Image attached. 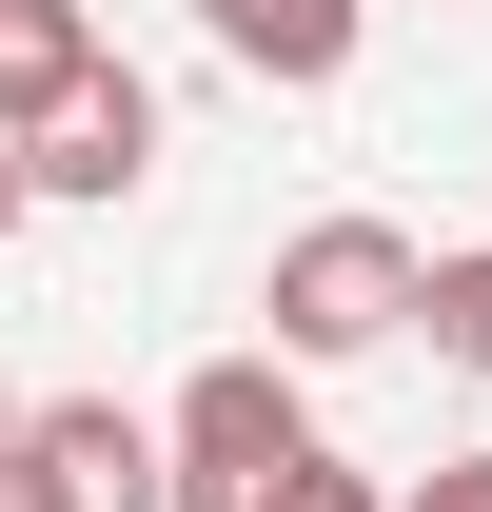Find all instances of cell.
<instances>
[{"instance_id":"cell-1","label":"cell","mask_w":492,"mask_h":512,"mask_svg":"<svg viewBox=\"0 0 492 512\" xmlns=\"http://www.w3.org/2000/svg\"><path fill=\"white\" fill-rule=\"evenodd\" d=\"M296 473H315L296 355H217V375H178V414H158V493H178V512H276Z\"/></svg>"},{"instance_id":"cell-2","label":"cell","mask_w":492,"mask_h":512,"mask_svg":"<svg viewBox=\"0 0 492 512\" xmlns=\"http://www.w3.org/2000/svg\"><path fill=\"white\" fill-rule=\"evenodd\" d=\"M256 316H276V355H296V375L394 355V335H414V237H394V217H315V237H276Z\"/></svg>"},{"instance_id":"cell-3","label":"cell","mask_w":492,"mask_h":512,"mask_svg":"<svg viewBox=\"0 0 492 512\" xmlns=\"http://www.w3.org/2000/svg\"><path fill=\"white\" fill-rule=\"evenodd\" d=\"M0 512H178L158 493V414H119V394H20Z\"/></svg>"},{"instance_id":"cell-4","label":"cell","mask_w":492,"mask_h":512,"mask_svg":"<svg viewBox=\"0 0 492 512\" xmlns=\"http://www.w3.org/2000/svg\"><path fill=\"white\" fill-rule=\"evenodd\" d=\"M20 178H40V197H79V217H99V197H138V178H158V79H138V60H99L60 119L20 138Z\"/></svg>"},{"instance_id":"cell-5","label":"cell","mask_w":492,"mask_h":512,"mask_svg":"<svg viewBox=\"0 0 492 512\" xmlns=\"http://www.w3.org/2000/svg\"><path fill=\"white\" fill-rule=\"evenodd\" d=\"M355 20H374V0H197V40H217L237 79H296V99L355 79Z\"/></svg>"},{"instance_id":"cell-6","label":"cell","mask_w":492,"mask_h":512,"mask_svg":"<svg viewBox=\"0 0 492 512\" xmlns=\"http://www.w3.org/2000/svg\"><path fill=\"white\" fill-rule=\"evenodd\" d=\"M99 60H119V40H99L79 0H0V138H40V119H60Z\"/></svg>"},{"instance_id":"cell-7","label":"cell","mask_w":492,"mask_h":512,"mask_svg":"<svg viewBox=\"0 0 492 512\" xmlns=\"http://www.w3.org/2000/svg\"><path fill=\"white\" fill-rule=\"evenodd\" d=\"M414 335L453 375H492V256H414Z\"/></svg>"},{"instance_id":"cell-8","label":"cell","mask_w":492,"mask_h":512,"mask_svg":"<svg viewBox=\"0 0 492 512\" xmlns=\"http://www.w3.org/2000/svg\"><path fill=\"white\" fill-rule=\"evenodd\" d=\"M414 512H492V453H433V473H414Z\"/></svg>"},{"instance_id":"cell-9","label":"cell","mask_w":492,"mask_h":512,"mask_svg":"<svg viewBox=\"0 0 492 512\" xmlns=\"http://www.w3.org/2000/svg\"><path fill=\"white\" fill-rule=\"evenodd\" d=\"M276 512H394V493H374V473H335V453H315V473H296V493H276Z\"/></svg>"},{"instance_id":"cell-10","label":"cell","mask_w":492,"mask_h":512,"mask_svg":"<svg viewBox=\"0 0 492 512\" xmlns=\"http://www.w3.org/2000/svg\"><path fill=\"white\" fill-rule=\"evenodd\" d=\"M20 217H40V178H20V138H0V237H20Z\"/></svg>"},{"instance_id":"cell-11","label":"cell","mask_w":492,"mask_h":512,"mask_svg":"<svg viewBox=\"0 0 492 512\" xmlns=\"http://www.w3.org/2000/svg\"><path fill=\"white\" fill-rule=\"evenodd\" d=\"M0 434H20V375H0Z\"/></svg>"}]
</instances>
